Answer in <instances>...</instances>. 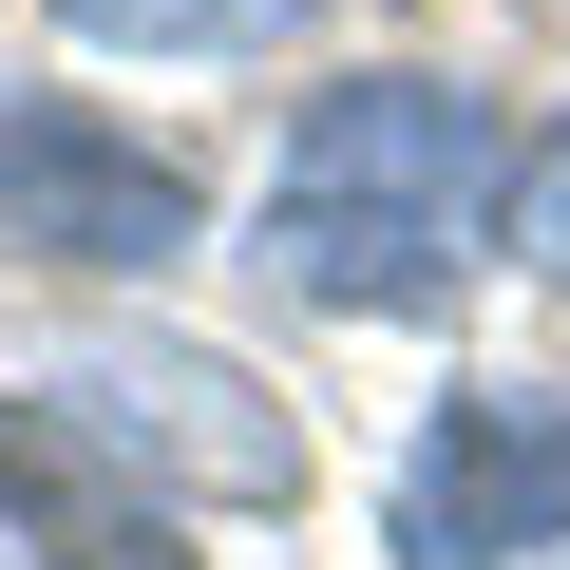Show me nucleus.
<instances>
[{"label":"nucleus","mask_w":570,"mask_h":570,"mask_svg":"<svg viewBox=\"0 0 570 570\" xmlns=\"http://www.w3.org/2000/svg\"><path fill=\"white\" fill-rule=\"evenodd\" d=\"M494 209H513L494 96H456V77H343V96H305V134L266 171V266L305 285V305L381 324V305H438L494 247Z\"/></svg>","instance_id":"obj_1"},{"label":"nucleus","mask_w":570,"mask_h":570,"mask_svg":"<svg viewBox=\"0 0 570 570\" xmlns=\"http://www.w3.org/2000/svg\"><path fill=\"white\" fill-rule=\"evenodd\" d=\"M209 190L153 134H115L96 96H0V247L20 266H171Z\"/></svg>","instance_id":"obj_2"},{"label":"nucleus","mask_w":570,"mask_h":570,"mask_svg":"<svg viewBox=\"0 0 570 570\" xmlns=\"http://www.w3.org/2000/svg\"><path fill=\"white\" fill-rule=\"evenodd\" d=\"M570 532V400L551 381H475L438 400L419 475H400V570H513Z\"/></svg>","instance_id":"obj_3"},{"label":"nucleus","mask_w":570,"mask_h":570,"mask_svg":"<svg viewBox=\"0 0 570 570\" xmlns=\"http://www.w3.org/2000/svg\"><path fill=\"white\" fill-rule=\"evenodd\" d=\"M77 419L153 475H209V494H247V513H285L305 494V438L266 419V381L247 362H209V343H77Z\"/></svg>","instance_id":"obj_4"},{"label":"nucleus","mask_w":570,"mask_h":570,"mask_svg":"<svg viewBox=\"0 0 570 570\" xmlns=\"http://www.w3.org/2000/svg\"><path fill=\"white\" fill-rule=\"evenodd\" d=\"M0 513H20V551H39V570H190L171 494H153L77 400H0Z\"/></svg>","instance_id":"obj_5"},{"label":"nucleus","mask_w":570,"mask_h":570,"mask_svg":"<svg viewBox=\"0 0 570 570\" xmlns=\"http://www.w3.org/2000/svg\"><path fill=\"white\" fill-rule=\"evenodd\" d=\"M77 39H115V58H266V39H305L324 0H58Z\"/></svg>","instance_id":"obj_6"},{"label":"nucleus","mask_w":570,"mask_h":570,"mask_svg":"<svg viewBox=\"0 0 570 570\" xmlns=\"http://www.w3.org/2000/svg\"><path fill=\"white\" fill-rule=\"evenodd\" d=\"M513 247L570 285V134H532V153H513Z\"/></svg>","instance_id":"obj_7"}]
</instances>
